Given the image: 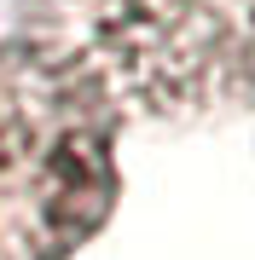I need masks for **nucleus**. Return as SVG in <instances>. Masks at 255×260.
Here are the masks:
<instances>
[{"label":"nucleus","instance_id":"obj_1","mask_svg":"<svg viewBox=\"0 0 255 260\" xmlns=\"http://www.w3.org/2000/svg\"><path fill=\"white\" fill-rule=\"evenodd\" d=\"M116 203V104L81 52L0 41V260H70Z\"/></svg>","mask_w":255,"mask_h":260}]
</instances>
